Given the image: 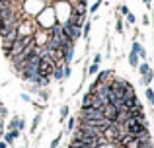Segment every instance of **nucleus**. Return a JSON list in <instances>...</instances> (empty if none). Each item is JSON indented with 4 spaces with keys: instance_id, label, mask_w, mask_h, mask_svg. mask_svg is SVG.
I'll return each mask as SVG.
<instances>
[{
    "instance_id": "obj_2",
    "label": "nucleus",
    "mask_w": 154,
    "mask_h": 148,
    "mask_svg": "<svg viewBox=\"0 0 154 148\" xmlns=\"http://www.w3.org/2000/svg\"><path fill=\"white\" fill-rule=\"evenodd\" d=\"M43 8H45V2H43V0H23V12H26V14L37 16Z\"/></svg>"
},
{
    "instance_id": "obj_29",
    "label": "nucleus",
    "mask_w": 154,
    "mask_h": 148,
    "mask_svg": "<svg viewBox=\"0 0 154 148\" xmlns=\"http://www.w3.org/2000/svg\"><path fill=\"white\" fill-rule=\"evenodd\" d=\"M94 62H96V65H100V62H102V53H96L94 55Z\"/></svg>"
},
{
    "instance_id": "obj_11",
    "label": "nucleus",
    "mask_w": 154,
    "mask_h": 148,
    "mask_svg": "<svg viewBox=\"0 0 154 148\" xmlns=\"http://www.w3.org/2000/svg\"><path fill=\"white\" fill-rule=\"evenodd\" d=\"M68 115H70V107H68V105H60V109H59V119H60V121H64Z\"/></svg>"
},
{
    "instance_id": "obj_13",
    "label": "nucleus",
    "mask_w": 154,
    "mask_h": 148,
    "mask_svg": "<svg viewBox=\"0 0 154 148\" xmlns=\"http://www.w3.org/2000/svg\"><path fill=\"white\" fill-rule=\"evenodd\" d=\"M152 80H154V72H148L146 76H140V84L143 86H150Z\"/></svg>"
},
{
    "instance_id": "obj_10",
    "label": "nucleus",
    "mask_w": 154,
    "mask_h": 148,
    "mask_svg": "<svg viewBox=\"0 0 154 148\" xmlns=\"http://www.w3.org/2000/svg\"><path fill=\"white\" fill-rule=\"evenodd\" d=\"M127 59H129V65H131V68H137V66H139V62H140L139 55H135V53H129V55H127Z\"/></svg>"
},
{
    "instance_id": "obj_15",
    "label": "nucleus",
    "mask_w": 154,
    "mask_h": 148,
    "mask_svg": "<svg viewBox=\"0 0 154 148\" xmlns=\"http://www.w3.org/2000/svg\"><path fill=\"white\" fill-rule=\"evenodd\" d=\"M98 70H100V65H96V62H92V65H88V68H86V74L94 76V74H98Z\"/></svg>"
},
{
    "instance_id": "obj_25",
    "label": "nucleus",
    "mask_w": 154,
    "mask_h": 148,
    "mask_svg": "<svg viewBox=\"0 0 154 148\" xmlns=\"http://www.w3.org/2000/svg\"><path fill=\"white\" fill-rule=\"evenodd\" d=\"M20 98H22V101L31 103V95H29V94H26V92H22V95H20Z\"/></svg>"
},
{
    "instance_id": "obj_18",
    "label": "nucleus",
    "mask_w": 154,
    "mask_h": 148,
    "mask_svg": "<svg viewBox=\"0 0 154 148\" xmlns=\"http://www.w3.org/2000/svg\"><path fill=\"white\" fill-rule=\"evenodd\" d=\"M115 29H117V33H121V35H123V33H125V26H123V18H117V22H115Z\"/></svg>"
},
{
    "instance_id": "obj_1",
    "label": "nucleus",
    "mask_w": 154,
    "mask_h": 148,
    "mask_svg": "<svg viewBox=\"0 0 154 148\" xmlns=\"http://www.w3.org/2000/svg\"><path fill=\"white\" fill-rule=\"evenodd\" d=\"M37 23L39 26L43 27V29H49L51 26H55L57 23V18H55V10H53V8L49 6V8H43L41 12H39L37 14Z\"/></svg>"
},
{
    "instance_id": "obj_4",
    "label": "nucleus",
    "mask_w": 154,
    "mask_h": 148,
    "mask_svg": "<svg viewBox=\"0 0 154 148\" xmlns=\"http://www.w3.org/2000/svg\"><path fill=\"white\" fill-rule=\"evenodd\" d=\"M125 129H127V133H131L133 137H137L139 133H143V131L146 129V125H143V123L137 121V119H127V121H125Z\"/></svg>"
},
{
    "instance_id": "obj_19",
    "label": "nucleus",
    "mask_w": 154,
    "mask_h": 148,
    "mask_svg": "<svg viewBox=\"0 0 154 148\" xmlns=\"http://www.w3.org/2000/svg\"><path fill=\"white\" fill-rule=\"evenodd\" d=\"M66 119H68V123H66V131H74L76 121H78V119H76V117H66Z\"/></svg>"
},
{
    "instance_id": "obj_8",
    "label": "nucleus",
    "mask_w": 154,
    "mask_h": 148,
    "mask_svg": "<svg viewBox=\"0 0 154 148\" xmlns=\"http://www.w3.org/2000/svg\"><path fill=\"white\" fill-rule=\"evenodd\" d=\"M111 76H113L111 70H98V78H96V84H103V82H107Z\"/></svg>"
},
{
    "instance_id": "obj_16",
    "label": "nucleus",
    "mask_w": 154,
    "mask_h": 148,
    "mask_svg": "<svg viewBox=\"0 0 154 148\" xmlns=\"http://www.w3.org/2000/svg\"><path fill=\"white\" fill-rule=\"evenodd\" d=\"M143 49H144V47H143V45H140V43H139V41H133V43H131V53H135V55H139V53H140V51H143Z\"/></svg>"
},
{
    "instance_id": "obj_5",
    "label": "nucleus",
    "mask_w": 154,
    "mask_h": 148,
    "mask_svg": "<svg viewBox=\"0 0 154 148\" xmlns=\"http://www.w3.org/2000/svg\"><path fill=\"white\" fill-rule=\"evenodd\" d=\"M117 111H119V109H117L113 103H103V105H102V113H103V117L107 119V121H111V123L115 121Z\"/></svg>"
},
{
    "instance_id": "obj_24",
    "label": "nucleus",
    "mask_w": 154,
    "mask_h": 148,
    "mask_svg": "<svg viewBox=\"0 0 154 148\" xmlns=\"http://www.w3.org/2000/svg\"><path fill=\"white\" fill-rule=\"evenodd\" d=\"M39 90H41V86H37V84L29 86V94H33V95H37V94H39Z\"/></svg>"
},
{
    "instance_id": "obj_30",
    "label": "nucleus",
    "mask_w": 154,
    "mask_h": 148,
    "mask_svg": "<svg viewBox=\"0 0 154 148\" xmlns=\"http://www.w3.org/2000/svg\"><path fill=\"white\" fill-rule=\"evenodd\" d=\"M143 2H144V6H146L148 10H152V6H150V2H152V0H143Z\"/></svg>"
},
{
    "instance_id": "obj_14",
    "label": "nucleus",
    "mask_w": 154,
    "mask_h": 148,
    "mask_svg": "<svg viewBox=\"0 0 154 148\" xmlns=\"http://www.w3.org/2000/svg\"><path fill=\"white\" fill-rule=\"evenodd\" d=\"M37 95H39V98H41V101H43V103H47V101H49V98H51V92L47 90V88H45V90H43V88H41Z\"/></svg>"
},
{
    "instance_id": "obj_3",
    "label": "nucleus",
    "mask_w": 154,
    "mask_h": 148,
    "mask_svg": "<svg viewBox=\"0 0 154 148\" xmlns=\"http://www.w3.org/2000/svg\"><path fill=\"white\" fill-rule=\"evenodd\" d=\"M55 62L49 61V59H41L39 61V65H37V74L39 76H51L53 78V70H55Z\"/></svg>"
},
{
    "instance_id": "obj_7",
    "label": "nucleus",
    "mask_w": 154,
    "mask_h": 148,
    "mask_svg": "<svg viewBox=\"0 0 154 148\" xmlns=\"http://www.w3.org/2000/svg\"><path fill=\"white\" fill-rule=\"evenodd\" d=\"M53 78L59 80V82H63V80H64V65H63V62H57L55 70H53Z\"/></svg>"
},
{
    "instance_id": "obj_26",
    "label": "nucleus",
    "mask_w": 154,
    "mask_h": 148,
    "mask_svg": "<svg viewBox=\"0 0 154 148\" xmlns=\"http://www.w3.org/2000/svg\"><path fill=\"white\" fill-rule=\"evenodd\" d=\"M70 74H72V68H70V65H64V78H68Z\"/></svg>"
},
{
    "instance_id": "obj_27",
    "label": "nucleus",
    "mask_w": 154,
    "mask_h": 148,
    "mask_svg": "<svg viewBox=\"0 0 154 148\" xmlns=\"http://www.w3.org/2000/svg\"><path fill=\"white\" fill-rule=\"evenodd\" d=\"M140 20H143L144 26H150V18H148V14H143V18H140Z\"/></svg>"
},
{
    "instance_id": "obj_22",
    "label": "nucleus",
    "mask_w": 154,
    "mask_h": 148,
    "mask_svg": "<svg viewBox=\"0 0 154 148\" xmlns=\"http://www.w3.org/2000/svg\"><path fill=\"white\" fill-rule=\"evenodd\" d=\"M8 117V107L4 103H0V119H6Z\"/></svg>"
},
{
    "instance_id": "obj_12",
    "label": "nucleus",
    "mask_w": 154,
    "mask_h": 148,
    "mask_svg": "<svg viewBox=\"0 0 154 148\" xmlns=\"http://www.w3.org/2000/svg\"><path fill=\"white\" fill-rule=\"evenodd\" d=\"M90 31H92V22H84V26H82V37H86V41H88V37H90Z\"/></svg>"
},
{
    "instance_id": "obj_20",
    "label": "nucleus",
    "mask_w": 154,
    "mask_h": 148,
    "mask_svg": "<svg viewBox=\"0 0 154 148\" xmlns=\"http://www.w3.org/2000/svg\"><path fill=\"white\" fill-rule=\"evenodd\" d=\"M102 4H103V0H96V2L90 6V14H96V12L100 10V6H102Z\"/></svg>"
},
{
    "instance_id": "obj_32",
    "label": "nucleus",
    "mask_w": 154,
    "mask_h": 148,
    "mask_svg": "<svg viewBox=\"0 0 154 148\" xmlns=\"http://www.w3.org/2000/svg\"><path fill=\"white\" fill-rule=\"evenodd\" d=\"M148 101H150V105H152V107H154V94H152V95H150V98H148Z\"/></svg>"
},
{
    "instance_id": "obj_9",
    "label": "nucleus",
    "mask_w": 154,
    "mask_h": 148,
    "mask_svg": "<svg viewBox=\"0 0 154 148\" xmlns=\"http://www.w3.org/2000/svg\"><path fill=\"white\" fill-rule=\"evenodd\" d=\"M137 72H139L140 76H146L148 72H152V68H150V65H148V61L139 62V66H137Z\"/></svg>"
},
{
    "instance_id": "obj_35",
    "label": "nucleus",
    "mask_w": 154,
    "mask_h": 148,
    "mask_svg": "<svg viewBox=\"0 0 154 148\" xmlns=\"http://www.w3.org/2000/svg\"><path fill=\"white\" fill-rule=\"evenodd\" d=\"M22 148H27V146H22Z\"/></svg>"
},
{
    "instance_id": "obj_33",
    "label": "nucleus",
    "mask_w": 154,
    "mask_h": 148,
    "mask_svg": "<svg viewBox=\"0 0 154 148\" xmlns=\"http://www.w3.org/2000/svg\"><path fill=\"white\" fill-rule=\"evenodd\" d=\"M8 144H6V142H0V148H6Z\"/></svg>"
},
{
    "instance_id": "obj_21",
    "label": "nucleus",
    "mask_w": 154,
    "mask_h": 148,
    "mask_svg": "<svg viewBox=\"0 0 154 148\" xmlns=\"http://www.w3.org/2000/svg\"><path fill=\"white\" fill-rule=\"evenodd\" d=\"M125 22H127L129 26H135V23H137V18H135V16L131 14V12H129V14L125 16Z\"/></svg>"
},
{
    "instance_id": "obj_31",
    "label": "nucleus",
    "mask_w": 154,
    "mask_h": 148,
    "mask_svg": "<svg viewBox=\"0 0 154 148\" xmlns=\"http://www.w3.org/2000/svg\"><path fill=\"white\" fill-rule=\"evenodd\" d=\"M0 134H4V121L0 119Z\"/></svg>"
},
{
    "instance_id": "obj_6",
    "label": "nucleus",
    "mask_w": 154,
    "mask_h": 148,
    "mask_svg": "<svg viewBox=\"0 0 154 148\" xmlns=\"http://www.w3.org/2000/svg\"><path fill=\"white\" fill-rule=\"evenodd\" d=\"M23 127H26V123H23V119L22 117H18V115H16V117H12L10 119V123H8V129H18V131H22Z\"/></svg>"
},
{
    "instance_id": "obj_23",
    "label": "nucleus",
    "mask_w": 154,
    "mask_h": 148,
    "mask_svg": "<svg viewBox=\"0 0 154 148\" xmlns=\"http://www.w3.org/2000/svg\"><path fill=\"white\" fill-rule=\"evenodd\" d=\"M117 12H119V14L125 18V16L129 14V6H127V4H121V6H119V10H117Z\"/></svg>"
},
{
    "instance_id": "obj_34",
    "label": "nucleus",
    "mask_w": 154,
    "mask_h": 148,
    "mask_svg": "<svg viewBox=\"0 0 154 148\" xmlns=\"http://www.w3.org/2000/svg\"><path fill=\"white\" fill-rule=\"evenodd\" d=\"M4 26H6V23H4V22H2V20H0V29H2V27H4Z\"/></svg>"
},
{
    "instance_id": "obj_28",
    "label": "nucleus",
    "mask_w": 154,
    "mask_h": 148,
    "mask_svg": "<svg viewBox=\"0 0 154 148\" xmlns=\"http://www.w3.org/2000/svg\"><path fill=\"white\" fill-rule=\"evenodd\" d=\"M59 142H60V133H59V137H57L55 140L51 142V148H57V146H59Z\"/></svg>"
},
{
    "instance_id": "obj_17",
    "label": "nucleus",
    "mask_w": 154,
    "mask_h": 148,
    "mask_svg": "<svg viewBox=\"0 0 154 148\" xmlns=\"http://www.w3.org/2000/svg\"><path fill=\"white\" fill-rule=\"evenodd\" d=\"M39 123H41V113H37V115L33 117V123H31V133H35V131H37Z\"/></svg>"
}]
</instances>
